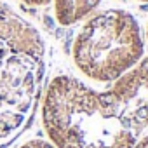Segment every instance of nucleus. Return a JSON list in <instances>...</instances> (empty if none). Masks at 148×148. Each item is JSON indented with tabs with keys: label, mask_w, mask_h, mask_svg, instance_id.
I'll return each mask as SVG.
<instances>
[{
	"label": "nucleus",
	"mask_w": 148,
	"mask_h": 148,
	"mask_svg": "<svg viewBox=\"0 0 148 148\" xmlns=\"http://www.w3.org/2000/svg\"><path fill=\"white\" fill-rule=\"evenodd\" d=\"M139 2H145V4H148V0H139Z\"/></svg>",
	"instance_id": "obj_10"
},
{
	"label": "nucleus",
	"mask_w": 148,
	"mask_h": 148,
	"mask_svg": "<svg viewBox=\"0 0 148 148\" xmlns=\"http://www.w3.org/2000/svg\"><path fill=\"white\" fill-rule=\"evenodd\" d=\"M103 0H52L54 18L63 26H71L91 16Z\"/></svg>",
	"instance_id": "obj_6"
},
{
	"label": "nucleus",
	"mask_w": 148,
	"mask_h": 148,
	"mask_svg": "<svg viewBox=\"0 0 148 148\" xmlns=\"http://www.w3.org/2000/svg\"><path fill=\"white\" fill-rule=\"evenodd\" d=\"M0 40L16 51L45 58V42L40 32L4 2H0Z\"/></svg>",
	"instance_id": "obj_5"
},
{
	"label": "nucleus",
	"mask_w": 148,
	"mask_h": 148,
	"mask_svg": "<svg viewBox=\"0 0 148 148\" xmlns=\"http://www.w3.org/2000/svg\"><path fill=\"white\" fill-rule=\"evenodd\" d=\"M25 5H30V7H44L47 4H51L52 0H19Z\"/></svg>",
	"instance_id": "obj_8"
},
{
	"label": "nucleus",
	"mask_w": 148,
	"mask_h": 148,
	"mask_svg": "<svg viewBox=\"0 0 148 148\" xmlns=\"http://www.w3.org/2000/svg\"><path fill=\"white\" fill-rule=\"evenodd\" d=\"M16 148H56L49 139H42V138H30L25 139L23 143H19Z\"/></svg>",
	"instance_id": "obj_7"
},
{
	"label": "nucleus",
	"mask_w": 148,
	"mask_h": 148,
	"mask_svg": "<svg viewBox=\"0 0 148 148\" xmlns=\"http://www.w3.org/2000/svg\"><path fill=\"white\" fill-rule=\"evenodd\" d=\"M106 96L122 122L136 134L148 127V56L117 79Z\"/></svg>",
	"instance_id": "obj_4"
},
{
	"label": "nucleus",
	"mask_w": 148,
	"mask_h": 148,
	"mask_svg": "<svg viewBox=\"0 0 148 148\" xmlns=\"http://www.w3.org/2000/svg\"><path fill=\"white\" fill-rule=\"evenodd\" d=\"M132 148H148V134H146V136H143L139 141H136Z\"/></svg>",
	"instance_id": "obj_9"
},
{
	"label": "nucleus",
	"mask_w": 148,
	"mask_h": 148,
	"mask_svg": "<svg viewBox=\"0 0 148 148\" xmlns=\"http://www.w3.org/2000/svg\"><path fill=\"white\" fill-rule=\"evenodd\" d=\"M146 37H148V26H146Z\"/></svg>",
	"instance_id": "obj_11"
},
{
	"label": "nucleus",
	"mask_w": 148,
	"mask_h": 148,
	"mask_svg": "<svg viewBox=\"0 0 148 148\" xmlns=\"http://www.w3.org/2000/svg\"><path fill=\"white\" fill-rule=\"evenodd\" d=\"M42 125L56 148H132L136 134L122 122L106 92L58 75L40 96Z\"/></svg>",
	"instance_id": "obj_1"
},
{
	"label": "nucleus",
	"mask_w": 148,
	"mask_h": 148,
	"mask_svg": "<svg viewBox=\"0 0 148 148\" xmlns=\"http://www.w3.org/2000/svg\"><path fill=\"white\" fill-rule=\"evenodd\" d=\"M45 58L0 40V148L11 145L32 122L40 103Z\"/></svg>",
	"instance_id": "obj_3"
},
{
	"label": "nucleus",
	"mask_w": 148,
	"mask_h": 148,
	"mask_svg": "<svg viewBox=\"0 0 148 148\" xmlns=\"http://www.w3.org/2000/svg\"><path fill=\"white\" fill-rule=\"evenodd\" d=\"M145 52L134 16L124 9H106L91 16L73 42V63L94 82H115Z\"/></svg>",
	"instance_id": "obj_2"
}]
</instances>
